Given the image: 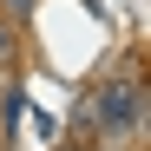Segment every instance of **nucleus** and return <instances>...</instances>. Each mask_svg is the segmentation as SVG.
Returning <instances> with one entry per match:
<instances>
[{
	"mask_svg": "<svg viewBox=\"0 0 151 151\" xmlns=\"http://www.w3.org/2000/svg\"><path fill=\"white\" fill-rule=\"evenodd\" d=\"M138 86L132 79H112V86H99L92 92V125H105V132H132L138 125Z\"/></svg>",
	"mask_w": 151,
	"mask_h": 151,
	"instance_id": "f257e3e1",
	"label": "nucleus"
}]
</instances>
